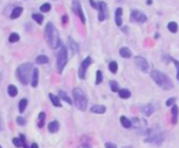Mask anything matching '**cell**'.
Returning a JSON list of instances; mask_svg holds the SVG:
<instances>
[{
    "label": "cell",
    "mask_w": 179,
    "mask_h": 148,
    "mask_svg": "<svg viewBox=\"0 0 179 148\" xmlns=\"http://www.w3.org/2000/svg\"><path fill=\"white\" fill-rule=\"evenodd\" d=\"M0 79H2V75H0Z\"/></svg>",
    "instance_id": "cell-49"
},
{
    "label": "cell",
    "mask_w": 179,
    "mask_h": 148,
    "mask_svg": "<svg viewBox=\"0 0 179 148\" xmlns=\"http://www.w3.org/2000/svg\"><path fill=\"white\" fill-rule=\"evenodd\" d=\"M119 54H120V56L122 58H125V59H129V58H131V50L129 48H126V47H123V48H120V50H119Z\"/></svg>",
    "instance_id": "cell-19"
},
{
    "label": "cell",
    "mask_w": 179,
    "mask_h": 148,
    "mask_svg": "<svg viewBox=\"0 0 179 148\" xmlns=\"http://www.w3.org/2000/svg\"><path fill=\"white\" fill-rule=\"evenodd\" d=\"M17 88H16V86H14V85H9L8 86V94L10 95V97H16L17 95Z\"/></svg>",
    "instance_id": "cell-30"
},
{
    "label": "cell",
    "mask_w": 179,
    "mask_h": 148,
    "mask_svg": "<svg viewBox=\"0 0 179 148\" xmlns=\"http://www.w3.org/2000/svg\"><path fill=\"white\" fill-rule=\"evenodd\" d=\"M122 16H123V9L118 8L116 10V24H117V26H119V27H122V24H123Z\"/></svg>",
    "instance_id": "cell-16"
},
{
    "label": "cell",
    "mask_w": 179,
    "mask_h": 148,
    "mask_svg": "<svg viewBox=\"0 0 179 148\" xmlns=\"http://www.w3.org/2000/svg\"><path fill=\"white\" fill-rule=\"evenodd\" d=\"M88 2H90V4H91V6H92L93 9H97V8H98V4L95 3V0H88Z\"/></svg>",
    "instance_id": "cell-42"
},
{
    "label": "cell",
    "mask_w": 179,
    "mask_h": 148,
    "mask_svg": "<svg viewBox=\"0 0 179 148\" xmlns=\"http://www.w3.org/2000/svg\"><path fill=\"white\" fill-rule=\"evenodd\" d=\"M44 121H46V114L44 113H39L38 114V119H37V124H38V127H43L44 126Z\"/></svg>",
    "instance_id": "cell-27"
},
{
    "label": "cell",
    "mask_w": 179,
    "mask_h": 148,
    "mask_svg": "<svg viewBox=\"0 0 179 148\" xmlns=\"http://www.w3.org/2000/svg\"><path fill=\"white\" fill-rule=\"evenodd\" d=\"M171 111H172V122H173V124H177V122H178V114H179V108H178V105L174 104V105L172 107Z\"/></svg>",
    "instance_id": "cell-18"
},
{
    "label": "cell",
    "mask_w": 179,
    "mask_h": 148,
    "mask_svg": "<svg viewBox=\"0 0 179 148\" xmlns=\"http://www.w3.org/2000/svg\"><path fill=\"white\" fill-rule=\"evenodd\" d=\"M92 63H93V60H92L91 56H87V58H85L82 60V63H81V65H80V67L77 70V75H79V77L81 80H85L86 79V71H87L88 66L91 65Z\"/></svg>",
    "instance_id": "cell-7"
},
{
    "label": "cell",
    "mask_w": 179,
    "mask_h": 148,
    "mask_svg": "<svg viewBox=\"0 0 179 148\" xmlns=\"http://www.w3.org/2000/svg\"><path fill=\"white\" fill-rule=\"evenodd\" d=\"M140 110H141V113H142L145 116H150V115L153 114L155 107H153L152 104H146V105H142V107L140 108Z\"/></svg>",
    "instance_id": "cell-12"
},
{
    "label": "cell",
    "mask_w": 179,
    "mask_h": 148,
    "mask_svg": "<svg viewBox=\"0 0 179 148\" xmlns=\"http://www.w3.org/2000/svg\"><path fill=\"white\" fill-rule=\"evenodd\" d=\"M38 79H39V72H38V69H33V72H32V81H31V85L33 88H36L38 86Z\"/></svg>",
    "instance_id": "cell-17"
},
{
    "label": "cell",
    "mask_w": 179,
    "mask_h": 148,
    "mask_svg": "<svg viewBox=\"0 0 179 148\" xmlns=\"http://www.w3.org/2000/svg\"><path fill=\"white\" fill-rule=\"evenodd\" d=\"M102 81H103L102 71H101V70H97V72H96V85H99Z\"/></svg>",
    "instance_id": "cell-35"
},
{
    "label": "cell",
    "mask_w": 179,
    "mask_h": 148,
    "mask_svg": "<svg viewBox=\"0 0 179 148\" xmlns=\"http://www.w3.org/2000/svg\"><path fill=\"white\" fill-rule=\"evenodd\" d=\"M109 85H110V89H112V92L117 93V92H119V91H120L119 85H118V82H117V81H110V82H109Z\"/></svg>",
    "instance_id": "cell-33"
},
{
    "label": "cell",
    "mask_w": 179,
    "mask_h": 148,
    "mask_svg": "<svg viewBox=\"0 0 179 148\" xmlns=\"http://www.w3.org/2000/svg\"><path fill=\"white\" fill-rule=\"evenodd\" d=\"M130 18H131V21L139 22V23H145V22L147 21V16H146L144 12L139 11V10H131Z\"/></svg>",
    "instance_id": "cell-9"
},
{
    "label": "cell",
    "mask_w": 179,
    "mask_h": 148,
    "mask_svg": "<svg viewBox=\"0 0 179 148\" xmlns=\"http://www.w3.org/2000/svg\"><path fill=\"white\" fill-rule=\"evenodd\" d=\"M31 148H39V147H38L37 143H32V144H31Z\"/></svg>",
    "instance_id": "cell-45"
},
{
    "label": "cell",
    "mask_w": 179,
    "mask_h": 148,
    "mask_svg": "<svg viewBox=\"0 0 179 148\" xmlns=\"http://www.w3.org/2000/svg\"><path fill=\"white\" fill-rule=\"evenodd\" d=\"M48 130H49V132H52V134H55V132H58V130H59V122L58 121H50L49 124H48Z\"/></svg>",
    "instance_id": "cell-20"
},
{
    "label": "cell",
    "mask_w": 179,
    "mask_h": 148,
    "mask_svg": "<svg viewBox=\"0 0 179 148\" xmlns=\"http://www.w3.org/2000/svg\"><path fill=\"white\" fill-rule=\"evenodd\" d=\"M123 31L126 33V32H128V27H123Z\"/></svg>",
    "instance_id": "cell-47"
},
{
    "label": "cell",
    "mask_w": 179,
    "mask_h": 148,
    "mask_svg": "<svg viewBox=\"0 0 179 148\" xmlns=\"http://www.w3.org/2000/svg\"><path fill=\"white\" fill-rule=\"evenodd\" d=\"M44 38H46V42L48 43V45L52 49H57L60 45L58 31L52 22H48V24L46 26V30H44Z\"/></svg>",
    "instance_id": "cell-1"
},
{
    "label": "cell",
    "mask_w": 179,
    "mask_h": 148,
    "mask_svg": "<svg viewBox=\"0 0 179 148\" xmlns=\"http://www.w3.org/2000/svg\"><path fill=\"white\" fill-rule=\"evenodd\" d=\"M146 4L147 5H151L152 4V0H146Z\"/></svg>",
    "instance_id": "cell-46"
},
{
    "label": "cell",
    "mask_w": 179,
    "mask_h": 148,
    "mask_svg": "<svg viewBox=\"0 0 179 148\" xmlns=\"http://www.w3.org/2000/svg\"><path fill=\"white\" fill-rule=\"evenodd\" d=\"M131 125H132L134 127L141 129V127L146 126V121L142 120V119H139V117H132V119H131Z\"/></svg>",
    "instance_id": "cell-13"
},
{
    "label": "cell",
    "mask_w": 179,
    "mask_h": 148,
    "mask_svg": "<svg viewBox=\"0 0 179 148\" xmlns=\"http://www.w3.org/2000/svg\"><path fill=\"white\" fill-rule=\"evenodd\" d=\"M120 122H122L123 127H125V129H130V127H132V125H131V120L128 119L126 116H120Z\"/></svg>",
    "instance_id": "cell-24"
},
{
    "label": "cell",
    "mask_w": 179,
    "mask_h": 148,
    "mask_svg": "<svg viewBox=\"0 0 179 148\" xmlns=\"http://www.w3.org/2000/svg\"><path fill=\"white\" fill-rule=\"evenodd\" d=\"M169 60L174 64V66H175V69H177V80L179 81V61H178L177 59H174V58H169Z\"/></svg>",
    "instance_id": "cell-34"
},
{
    "label": "cell",
    "mask_w": 179,
    "mask_h": 148,
    "mask_svg": "<svg viewBox=\"0 0 179 148\" xmlns=\"http://www.w3.org/2000/svg\"><path fill=\"white\" fill-rule=\"evenodd\" d=\"M68 64V50L65 47H61L57 54V70L58 73H61L64 71V67Z\"/></svg>",
    "instance_id": "cell-5"
},
{
    "label": "cell",
    "mask_w": 179,
    "mask_h": 148,
    "mask_svg": "<svg viewBox=\"0 0 179 148\" xmlns=\"http://www.w3.org/2000/svg\"><path fill=\"white\" fill-rule=\"evenodd\" d=\"M58 97L60 98V99L61 101H64V102H66V103H68L69 105L70 104H73V102H71V99H70V98H69V95L68 94H66L64 91H58Z\"/></svg>",
    "instance_id": "cell-21"
},
{
    "label": "cell",
    "mask_w": 179,
    "mask_h": 148,
    "mask_svg": "<svg viewBox=\"0 0 179 148\" xmlns=\"http://www.w3.org/2000/svg\"><path fill=\"white\" fill-rule=\"evenodd\" d=\"M0 148H3V147H2V146H0Z\"/></svg>",
    "instance_id": "cell-50"
},
{
    "label": "cell",
    "mask_w": 179,
    "mask_h": 148,
    "mask_svg": "<svg viewBox=\"0 0 179 148\" xmlns=\"http://www.w3.org/2000/svg\"><path fill=\"white\" fill-rule=\"evenodd\" d=\"M175 101H177L175 98H169V99H167V102H166V105H167V107H171V105L173 107L174 103H175Z\"/></svg>",
    "instance_id": "cell-39"
},
{
    "label": "cell",
    "mask_w": 179,
    "mask_h": 148,
    "mask_svg": "<svg viewBox=\"0 0 179 148\" xmlns=\"http://www.w3.org/2000/svg\"><path fill=\"white\" fill-rule=\"evenodd\" d=\"M61 21H63V24L68 23V21H69V17H68V15H64V16L61 17Z\"/></svg>",
    "instance_id": "cell-41"
},
{
    "label": "cell",
    "mask_w": 179,
    "mask_h": 148,
    "mask_svg": "<svg viewBox=\"0 0 179 148\" xmlns=\"http://www.w3.org/2000/svg\"><path fill=\"white\" fill-rule=\"evenodd\" d=\"M79 148H91V146H88V144H82V146H80Z\"/></svg>",
    "instance_id": "cell-44"
},
{
    "label": "cell",
    "mask_w": 179,
    "mask_h": 148,
    "mask_svg": "<svg viewBox=\"0 0 179 148\" xmlns=\"http://www.w3.org/2000/svg\"><path fill=\"white\" fill-rule=\"evenodd\" d=\"M32 18H33V21H36L38 24H42L43 21H44L43 15H41V14H33V15H32Z\"/></svg>",
    "instance_id": "cell-32"
},
{
    "label": "cell",
    "mask_w": 179,
    "mask_h": 148,
    "mask_svg": "<svg viewBox=\"0 0 179 148\" xmlns=\"http://www.w3.org/2000/svg\"><path fill=\"white\" fill-rule=\"evenodd\" d=\"M22 11H24V9H22L21 6H17V8H15V9L12 10V12H11V15H10V17H11L12 20H16V18H18V17L21 16V14H22Z\"/></svg>",
    "instance_id": "cell-23"
},
{
    "label": "cell",
    "mask_w": 179,
    "mask_h": 148,
    "mask_svg": "<svg viewBox=\"0 0 179 148\" xmlns=\"http://www.w3.org/2000/svg\"><path fill=\"white\" fill-rule=\"evenodd\" d=\"M151 77H152V80L155 81L156 85L160 86L161 88H163L164 91H168V89H171L173 87V83H172L171 79L166 75V73H163V72H161L158 70L151 71Z\"/></svg>",
    "instance_id": "cell-2"
},
{
    "label": "cell",
    "mask_w": 179,
    "mask_h": 148,
    "mask_svg": "<svg viewBox=\"0 0 179 148\" xmlns=\"http://www.w3.org/2000/svg\"><path fill=\"white\" fill-rule=\"evenodd\" d=\"M69 47H70V50H71L73 54H76L79 52V45L71 37H69Z\"/></svg>",
    "instance_id": "cell-22"
},
{
    "label": "cell",
    "mask_w": 179,
    "mask_h": 148,
    "mask_svg": "<svg viewBox=\"0 0 179 148\" xmlns=\"http://www.w3.org/2000/svg\"><path fill=\"white\" fill-rule=\"evenodd\" d=\"M163 134L160 131H155V130H150L147 131V136L145 137V142L148 143H155V144H161L163 142Z\"/></svg>",
    "instance_id": "cell-6"
},
{
    "label": "cell",
    "mask_w": 179,
    "mask_h": 148,
    "mask_svg": "<svg viewBox=\"0 0 179 148\" xmlns=\"http://www.w3.org/2000/svg\"><path fill=\"white\" fill-rule=\"evenodd\" d=\"M71 9H73V11L75 12V15H76V16H79V18L81 20V22L85 24V23H86V17H85V14H83V11H82L81 3L79 2V0H73Z\"/></svg>",
    "instance_id": "cell-8"
},
{
    "label": "cell",
    "mask_w": 179,
    "mask_h": 148,
    "mask_svg": "<svg viewBox=\"0 0 179 148\" xmlns=\"http://www.w3.org/2000/svg\"><path fill=\"white\" fill-rule=\"evenodd\" d=\"M49 61V59H48V56H46V55H38L37 58H36V63L38 64V65H44V64H47Z\"/></svg>",
    "instance_id": "cell-28"
},
{
    "label": "cell",
    "mask_w": 179,
    "mask_h": 148,
    "mask_svg": "<svg viewBox=\"0 0 179 148\" xmlns=\"http://www.w3.org/2000/svg\"><path fill=\"white\" fill-rule=\"evenodd\" d=\"M167 28H168V31H169V32H172V33H177V32H178V24H177V22L171 21V22L168 23Z\"/></svg>",
    "instance_id": "cell-29"
},
{
    "label": "cell",
    "mask_w": 179,
    "mask_h": 148,
    "mask_svg": "<svg viewBox=\"0 0 179 148\" xmlns=\"http://www.w3.org/2000/svg\"><path fill=\"white\" fill-rule=\"evenodd\" d=\"M18 40H20V36L17 33H11L10 34V37H9V42L10 43H16Z\"/></svg>",
    "instance_id": "cell-36"
},
{
    "label": "cell",
    "mask_w": 179,
    "mask_h": 148,
    "mask_svg": "<svg viewBox=\"0 0 179 148\" xmlns=\"http://www.w3.org/2000/svg\"><path fill=\"white\" fill-rule=\"evenodd\" d=\"M104 147H106V148H117V144L112 143V142H107V143L104 144Z\"/></svg>",
    "instance_id": "cell-40"
},
{
    "label": "cell",
    "mask_w": 179,
    "mask_h": 148,
    "mask_svg": "<svg viewBox=\"0 0 179 148\" xmlns=\"http://www.w3.org/2000/svg\"><path fill=\"white\" fill-rule=\"evenodd\" d=\"M118 94H119V97L122 98V99H128V98H130V95H131L130 91H129V89H126V88L120 89V91L118 92Z\"/></svg>",
    "instance_id": "cell-26"
},
{
    "label": "cell",
    "mask_w": 179,
    "mask_h": 148,
    "mask_svg": "<svg viewBox=\"0 0 179 148\" xmlns=\"http://www.w3.org/2000/svg\"><path fill=\"white\" fill-rule=\"evenodd\" d=\"M108 67H109V71L112 73H117V71H118V64H117V61H110L109 65H108Z\"/></svg>",
    "instance_id": "cell-31"
},
{
    "label": "cell",
    "mask_w": 179,
    "mask_h": 148,
    "mask_svg": "<svg viewBox=\"0 0 179 148\" xmlns=\"http://www.w3.org/2000/svg\"><path fill=\"white\" fill-rule=\"evenodd\" d=\"M4 130V121L2 119V116H0V131H3Z\"/></svg>",
    "instance_id": "cell-43"
},
{
    "label": "cell",
    "mask_w": 179,
    "mask_h": 148,
    "mask_svg": "<svg viewBox=\"0 0 179 148\" xmlns=\"http://www.w3.org/2000/svg\"><path fill=\"white\" fill-rule=\"evenodd\" d=\"M97 9H98V20L102 22V21H104L108 17V14H107V4L104 2H99Z\"/></svg>",
    "instance_id": "cell-11"
},
{
    "label": "cell",
    "mask_w": 179,
    "mask_h": 148,
    "mask_svg": "<svg viewBox=\"0 0 179 148\" xmlns=\"http://www.w3.org/2000/svg\"><path fill=\"white\" fill-rule=\"evenodd\" d=\"M27 104H28V101L26 99V98H22V99L18 102V111L20 113H24L26 110Z\"/></svg>",
    "instance_id": "cell-25"
},
{
    "label": "cell",
    "mask_w": 179,
    "mask_h": 148,
    "mask_svg": "<svg viewBox=\"0 0 179 148\" xmlns=\"http://www.w3.org/2000/svg\"><path fill=\"white\" fill-rule=\"evenodd\" d=\"M123 148H132L131 146H128V147H123Z\"/></svg>",
    "instance_id": "cell-48"
},
{
    "label": "cell",
    "mask_w": 179,
    "mask_h": 148,
    "mask_svg": "<svg viewBox=\"0 0 179 148\" xmlns=\"http://www.w3.org/2000/svg\"><path fill=\"white\" fill-rule=\"evenodd\" d=\"M52 9V5L49 3H46V4H43L41 6V12H49Z\"/></svg>",
    "instance_id": "cell-37"
},
{
    "label": "cell",
    "mask_w": 179,
    "mask_h": 148,
    "mask_svg": "<svg viewBox=\"0 0 179 148\" xmlns=\"http://www.w3.org/2000/svg\"><path fill=\"white\" fill-rule=\"evenodd\" d=\"M74 93V101H75V105L77 107L79 110L81 111H85L87 109V97L85 94V92L81 89V88H74L73 91Z\"/></svg>",
    "instance_id": "cell-4"
},
{
    "label": "cell",
    "mask_w": 179,
    "mask_h": 148,
    "mask_svg": "<svg viewBox=\"0 0 179 148\" xmlns=\"http://www.w3.org/2000/svg\"><path fill=\"white\" fill-rule=\"evenodd\" d=\"M135 64L136 66L142 71V72H147L150 70V65L147 63V60L144 56H136L135 58Z\"/></svg>",
    "instance_id": "cell-10"
},
{
    "label": "cell",
    "mask_w": 179,
    "mask_h": 148,
    "mask_svg": "<svg viewBox=\"0 0 179 148\" xmlns=\"http://www.w3.org/2000/svg\"><path fill=\"white\" fill-rule=\"evenodd\" d=\"M107 110V108L104 105H101V104H97V105H92L90 111L93 113V114H104Z\"/></svg>",
    "instance_id": "cell-14"
},
{
    "label": "cell",
    "mask_w": 179,
    "mask_h": 148,
    "mask_svg": "<svg viewBox=\"0 0 179 148\" xmlns=\"http://www.w3.org/2000/svg\"><path fill=\"white\" fill-rule=\"evenodd\" d=\"M32 72H33V65L31 63L21 64L16 70V77L22 85H27L30 82V77Z\"/></svg>",
    "instance_id": "cell-3"
},
{
    "label": "cell",
    "mask_w": 179,
    "mask_h": 148,
    "mask_svg": "<svg viewBox=\"0 0 179 148\" xmlns=\"http://www.w3.org/2000/svg\"><path fill=\"white\" fill-rule=\"evenodd\" d=\"M48 97H49V99H50V102H52V104H53L54 107L61 108V102H60V98H59L58 95H54L53 93H49Z\"/></svg>",
    "instance_id": "cell-15"
},
{
    "label": "cell",
    "mask_w": 179,
    "mask_h": 148,
    "mask_svg": "<svg viewBox=\"0 0 179 148\" xmlns=\"http://www.w3.org/2000/svg\"><path fill=\"white\" fill-rule=\"evenodd\" d=\"M16 122H17V124H18L20 126H24V125L26 124V121H25V119H24V117H22V116H18V117L16 119Z\"/></svg>",
    "instance_id": "cell-38"
}]
</instances>
